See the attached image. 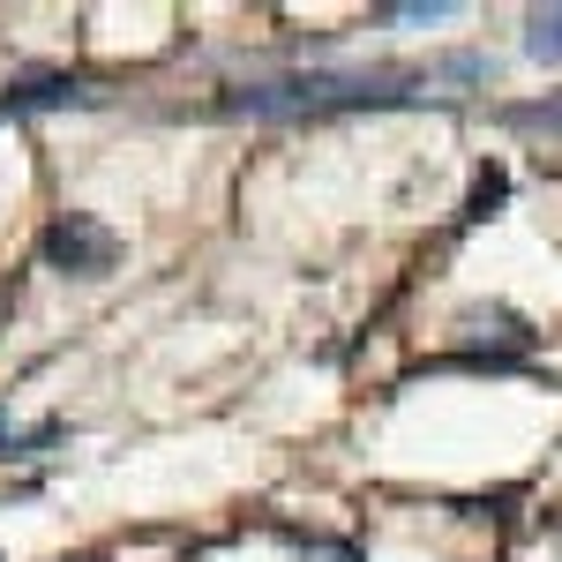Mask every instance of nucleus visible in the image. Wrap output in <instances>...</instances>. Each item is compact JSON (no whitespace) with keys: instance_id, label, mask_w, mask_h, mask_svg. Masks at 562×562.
Here are the masks:
<instances>
[{"instance_id":"5","label":"nucleus","mask_w":562,"mask_h":562,"mask_svg":"<svg viewBox=\"0 0 562 562\" xmlns=\"http://www.w3.org/2000/svg\"><path fill=\"white\" fill-rule=\"evenodd\" d=\"M510 195V173L503 166H480V180H473V195H465V225H480V217H495V203Z\"/></svg>"},{"instance_id":"2","label":"nucleus","mask_w":562,"mask_h":562,"mask_svg":"<svg viewBox=\"0 0 562 562\" xmlns=\"http://www.w3.org/2000/svg\"><path fill=\"white\" fill-rule=\"evenodd\" d=\"M45 262L68 270V278H105V270L121 262V240H113L98 217H60V225L45 233Z\"/></svg>"},{"instance_id":"3","label":"nucleus","mask_w":562,"mask_h":562,"mask_svg":"<svg viewBox=\"0 0 562 562\" xmlns=\"http://www.w3.org/2000/svg\"><path fill=\"white\" fill-rule=\"evenodd\" d=\"M76 98H83L76 76H23V83H8L0 113H53V105H76Z\"/></svg>"},{"instance_id":"4","label":"nucleus","mask_w":562,"mask_h":562,"mask_svg":"<svg viewBox=\"0 0 562 562\" xmlns=\"http://www.w3.org/2000/svg\"><path fill=\"white\" fill-rule=\"evenodd\" d=\"M525 53L532 60H562V8H532L525 15Z\"/></svg>"},{"instance_id":"7","label":"nucleus","mask_w":562,"mask_h":562,"mask_svg":"<svg viewBox=\"0 0 562 562\" xmlns=\"http://www.w3.org/2000/svg\"><path fill=\"white\" fill-rule=\"evenodd\" d=\"M0 435H8V413H0Z\"/></svg>"},{"instance_id":"1","label":"nucleus","mask_w":562,"mask_h":562,"mask_svg":"<svg viewBox=\"0 0 562 562\" xmlns=\"http://www.w3.org/2000/svg\"><path fill=\"white\" fill-rule=\"evenodd\" d=\"M413 90L390 76H293V83L233 90V113H360V105H405Z\"/></svg>"},{"instance_id":"6","label":"nucleus","mask_w":562,"mask_h":562,"mask_svg":"<svg viewBox=\"0 0 562 562\" xmlns=\"http://www.w3.org/2000/svg\"><path fill=\"white\" fill-rule=\"evenodd\" d=\"M503 121L525 128V135H562V90H555V98H540V105H510Z\"/></svg>"}]
</instances>
